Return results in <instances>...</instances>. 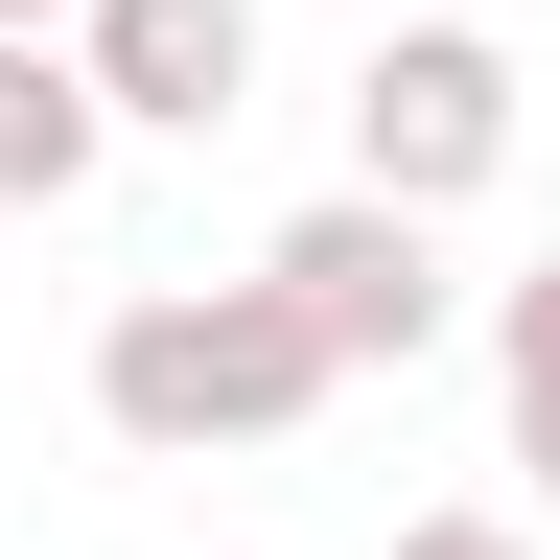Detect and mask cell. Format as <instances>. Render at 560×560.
<instances>
[{"label": "cell", "instance_id": "cell-1", "mask_svg": "<svg viewBox=\"0 0 560 560\" xmlns=\"http://www.w3.org/2000/svg\"><path fill=\"white\" fill-rule=\"evenodd\" d=\"M350 374H327V327L280 304V280L234 257V280H140V304L94 327V420L140 467H234V444H304Z\"/></svg>", "mask_w": 560, "mask_h": 560}, {"label": "cell", "instance_id": "cell-2", "mask_svg": "<svg viewBox=\"0 0 560 560\" xmlns=\"http://www.w3.org/2000/svg\"><path fill=\"white\" fill-rule=\"evenodd\" d=\"M514 117H537V70L490 24H444V0H397V24L350 47V187H397V210L514 187Z\"/></svg>", "mask_w": 560, "mask_h": 560}, {"label": "cell", "instance_id": "cell-3", "mask_svg": "<svg viewBox=\"0 0 560 560\" xmlns=\"http://www.w3.org/2000/svg\"><path fill=\"white\" fill-rule=\"evenodd\" d=\"M257 280L327 327V374H420V350L467 327V280H444V210H397V187H304L257 234Z\"/></svg>", "mask_w": 560, "mask_h": 560}, {"label": "cell", "instance_id": "cell-4", "mask_svg": "<svg viewBox=\"0 0 560 560\" xmlns=\"http://www.w3.org/2000/svg\"><path fill=\"white\" fill-rule=\"evenodd\" d=\"M94 94L117 140H210V117H257V0H94Z\"/></svg>", "mask_w": 560, "mask_h": 560}, {"label": "cell", "instance_id": "cell-5", "mask_svg": "<svg viewBox=\"0 0 560 560\" xmlns=\"http://www.w3.org/2000/svg\"><path fill=\"white\" fill-rule=\"evenodd\" d=\"M117 164V94H94V47H0V210H70Z\"/></svg>", "mask_w": 560, "mask_h": 560}, {"label": "cell", "instance_id": "cell-6", "mask_svg": "<svg viewBox=\"0 0 560 560\" xmlns=\"http://www.w3.org/2000/svg\"><path fill=\"white\" fill-rule=\"evenodd\" d=\"M490 420H514V467L560 490V257H537V280H490Z\"/></svg>", "mask_w": 560, "mask_h": 560}, {"label": "cell", "instance_id": "cell-7", "mask_svg": "<svg viewBox=\"0 0 560 560\" xmlns=\"http://www.w3.org/2000/svg\"><path fill=\"white\" fill-rule=\"evenodd\" d=\"M397 560H537V537H514V514H420Z\"/></svg>", "mask_w": 560, "mask_h": 560}, {"label": "cell", "instance_id": "cell-8", "mask_svg": "<svg viewBox=\"0 0 560 560\" xmlns=\"http://www.w3.org/2000/svg\"><path fill=\"white\" fill-rule=\"evenodd\" d=\"M70 24H94V0H0V47H70Z\"/></svg>", "mask_w": 560, "mask_h": 560}, {"label": "cell", "instance_id": "cell-9", "mask_svg": "<svg viewBox=\"0 0 560 560\" xmlns=\"http://www.w3.org/2000/svg\"><path fill=\"white\" fill-rule=\"evenodd\" d=\"M350 24H397V0H350Z\"/></svg>", "mask_w": 560, "mask_h": 560}, {"label": "cell", "instance_id": "cell-10", "mask_svg": "<svg viewBox=\"0 0 560 560\" xmlns=\"http://www.w3.org/2000/svg\"><path fill=\"white\" fill-rule=\"evenodd\" d=\"M0 234H24V210H0Z\"/></svg>", "mask_w": 560, "mask_h": 560}]
</instances>
